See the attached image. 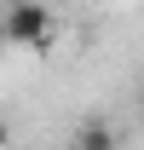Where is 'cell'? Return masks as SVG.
Returning <instances> with one entry per match:
<instances>
[{"mask_svg":"<svg viewBox=\"0 0 144 150\" xmlns=\"http://www.w3.org/2000/svg\"><path fill=\"white\" fill-rule=\"evenodd\" d=\"M0 35L12 40V46H35V52H46L58 40V12L46 6V0H12V12L0 18Z\"/></svg>","mask_w":144,"mask_h":150,"instance_id":"cell-1","label":"cell"},{"mask_svg":"<svg viewBox=\"0 0 144 150\" xmlns=\"http://www.w3.org/2000/svg\"><path fill=\"white\" fill-rule=\"evenodd\" d=\"M69 150H115V127H109L104 115H87V121L75 127V139H69Z\"/></svg>","mask_w":144,"mask_h":150,"instance_id":"cell-2","label":"cell"},{"mask_svg":"<svg viewBox=\"0 0 144 150\" xmlns=\"http://www.w3.org/2000/svg\"><path fill=\"white\" fill-rule=\"evenodd\" d=\"M6 139H12V127H6V121H0V144H6Z\"/></svg>","mask_w":144,"mask_h":150,"instance_id":"cell-3","label":"cell"}]
</instances>
